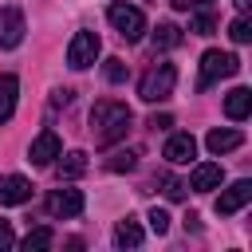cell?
<instances>
[{
	"instance_id": "obj_1",
	"label": "cell",
	"mask_w": 252,
	"mask_h": 252,
	"mask_svg": "<svg viewBox=\"0 0 252 252\" xmlns=\"http://www.w3.org/2000/svg\"><path fill=\"white\" fill-rule=\"evenodd\" d=\"M130 106L126 102H114V98H98L91 106V130H94V142L98 146H114L118 138H126L130 130Z\"/></svg>"
},
{
	"instance_id": "obj_2",
	"label": "cell",
	"mask_w": 252,
	"mask_h": 252,
	"mask_svg": "<svg viewBox=\"0 0 252 252\" xmlns=\"http://www.w3.org/2000/svg\"><path fill=\"white\" fill-rule=\"evenodd\" d=\"M173 83H177V67L173 63H154L138 83V98L142 102H165L173 94Z\"/></svg>"
},
{
	"instance_id": "obj_3",
	"label": "cell",
	"mask_w": 252,
	"mask_h": 252,
	"mask_svg": "<svg viewBox=\"0 0 252 252\" xmlns=\"http://www.w3.org/2000/svg\"><path fill=\"white\" fill-rule=\"evenodd\" d=\"M106 20H110V28L126 39V43H138L142 35H146V16H142V8H134V4H110L106 8Z\"/></svg>"
},
{
	"instance_id": "obj_4",
	"label": "cell",
	"mask_w": 252,
	"mask_h": 252,
	"mask_svg": "<svg viewBox=\"0 0 252 252\" xmlns=\"http://www.w3.org/2000/svg\"><path fill=\"white\" fill-rule=\"evenodd\" d=\"M236 71H240V59H236L232 51L209 47V51L201 55V79H197V87L205 91V87H213V83H220V79H228V75H236Z\"/></svg>"
},
{
	"instance_id": "obj_5",
	"label": "cell",
	"mask_w": 252,
	"mask_h": 252,
	"mask_svg": "<svg viewBox=\"0 0 252 252\" xmlns=\"http://www.w3.org/2000/svg\"><path fill=\"white\" fill-rule=\"evenodd\" d=\"M98 51H102V43H98L94 32H75L71 43H67V63H71L75 71H87V67L98 59Z\"/></svg>"
},
{
	"instance_id": "obj_6",
	"label": "cell",
	"mask_w": 252,
	"mask_h": 252,
	"mask_svg": "<svg viewBox=\"0 0 252 252\" xmlns=\"http://www.w3.org/2000/svg\"><path fill=\"white\" fill-rule=\"evenodd\" d=\"M248 201H252V181L240 177V181H232L228 189H220V197H217V213H220V217H232V213H240Z\"/></svg>"
},
{
	"instance_id": "obj_7",
	"label": "cell",
	"mask_w": 252,
	"mask_h": 252,
	"mask_svg": "<svg viewBox=\"0 0 252 252\" xmlns=\"http://www.w3.org/2000/svg\"><path fill=\"white\" fill-rule=\"evenodd\" d=\"M24 12L20 8H0V51H12L24 43Z\"/></svg>"
},
{
	"instance_id": "obj_8",
	"label": "cell",
	"mask_w": 252,
	"mask_h": 252,
	"mask_svg": "<svg viewBox=\"0 0 252 252\" xmlns=\"http://www.w3.org/2000/svg\"><path fill=\"white\" fill-rule=\"evenodd\" d=\"M47 213H51L55 220L79 217V213H83V193H79V189H51V193H47Z\"/></svg>"
},
{
	"instance_id": "obj_9",
	"label": "cell",
	"mask_w": 252,
	"mask_h": 252,
	"mask_svg": "<svg viewBox=\"0 0 252 252\" xmlns=\"http://www.w3.org/2000/svg\"><path fill=\"white\" fill-rule=\"evenodd\" d=\"M59 154H63V146H59V134H55V130H39L35 142H32V150H28L32 165H51Z\"/></svg>"
},
{
	"instance_id": "obj_10",
	"label": "cell",
	"mask_w": 252,
	"mask_h": 252,
	"mask_svg": "<svg viewBox=\"0 0 252 252\" xmlns=\"http://www.w3.org/2000/svg\"><path fill=\"white\" fill-rule=\"evenodd\" d=\"M197 158V138L193 134H169L165 142V161L169 165H189Z\"/></svg>"
},
{
	"instance_id": "obj_11",
	"label": "cell",
	"mask_w": 252,
	"mask_h": 252,
	"mask_svg": "<svg viewBox=\"0 0 252 252\" xmlns=\"http://www.w3.org/2000/svg\"><path fill=\"white\" fill-rule=\"evenodd\" d=\"M220 181H224V169L217 161H201L189 177V189L193 193H213V189H220Z\"/></svg>"
},
{
	"instance_id": "obj_12",
	"label": "cell",
	"mask_w": 252,
	"mask_h": 252,
	"mask_svg": "<svg viewBox=\"0 0 252 252\" xmlns=\"http://www.w3.org/2000/svg\"><path fill=\"white\" fill-rule=\"evenodd\" d=\"M32 197V181L20 173H4L0 177V205H24Z\"/></svg>"
},
{
	"instance_id": "obj_13",
	"label": "cell",
	"mask_w": 252,
	"mask_h": 252,
	"mask_svg": "<svg viewBox=\"0 0 252 252\" xmlns=\"http://www.w3.org/2000/svg\"><path fill=\"white\" fill-rule=\"evenodd\" d=\"M224 114H228L232 122H244V118L252 114V91H248V87H232V91L224 94Z\"/></svg>"
},
{
	"instance_id": "obj_14",
	"label": "cell",
	"mask_w": 252,
	"mask_h": 252,
	"mask_svg": "<svg viewBox=\"0 0 252 252\" xmlns=\"http://www.w3.org/2000/svg\"><path fill=\"white\" fill-rule=\"evenodd\" d=\"M205 146H209V154H232L236 146H244V134L240 130H232V126H224V130H209V138H205Z\"/></svg>"
},
{
	"instance_id": "obj_15",
	"label": "cell",
	"mask_w": 252,
	"mask_h": 252,
	"mask_svg": "<svg viewBox=\"0 0 252 252\" xmlns=\"http://www.w3.org/2000/svg\"><path fill=\"white\" fill-rule=\"evenodd\" d=\"M59 181H75L87 173V154L83 150H71V154H59V165H55Z\"/></svg>"
},
{
	"instance_id": "obj_16",
	"label": "cell",
	"mask_w": 252,
	"mask_h": 252,
	"mask_svg": "<svg viewBox=\"0 0 252 252\" xmlns=\"http://www.w3.org/2000/svg\"><path fill=\"white\" fill-rule=\"evenodd\" d=\"M16 94H20V79L16 75H0V126L12 118V110H16Z\"/></svg>"
},
{
	"instance_id": "obj_17",
	"label": "cell",
	"mask_w": 252,
	"mask_h": 252,
	"mask_svg": "<svg viewBox=\"0 0 252 252\" xmlns=\"http://www.w3.org/2000/svg\"><path fill=\"white\" fill-rule=\"evenodd\" d=\"M138 244H142V224H138L134 217L118 220V228H114V248H138Z\"/></svg>"
},
{
	"instance_id": "obj_18",
	"label": "cell",
	"mask_w": 252,
	"mask_h": 252,
	"mask_svg": "<svg viewBox=\"0 0 252 252\" xmlns=\"http://www.w3.org/2000/svg\"><path fill=\"white\" fill-rule=\"evenodd\" d=\"M150 39H154V51H169V47L181 43V28H177V24H158Z\"/></svg>"
},
{
	"instance_id": "obj_19",
	"label": "cell",
	"mask_w": 252,
	"mask_h": 252,
	"mask_svg": "<svg viewBox=\"0 0 252 252\" xmlns=\"http://www.w3.org/2000/svg\"><path fill=\"white\" fill-rule=\"evenodd\" d=\"M189 32H193V35H213V32H217V16H213L209 8H193Z\"/></svg>"
},
{
	"instance_id": "obj_20",
	"label": "cell",
	"mask_w": 252,
	"mask_h": 252,
	"mask_svg": "<svg viewBox=\"0 0 252 252\" xmlns=\"http://www.w3.org/2000/svg\"><path fill=\"white\" fill-rule=\"evenodd\" d=\"M55 244V232L43 224V228H32L24 240H20V248H28V252H39V248H51Z\"/></svg>"
},
{
	"instance_id": "obj_21",
	"label": "cell",
	"mask_w": 252,
	"mask_h": 252,
	"mask_svg": "<svg viewBox=\"0 0 252 252\" xmlns=\"http://www.w3.org/2000/svg\"><path fill=\"white\" fill-rule=\"evenodd\" d=\"M138 165V154L134 150H114L110 158H106V169L110 173H126V169H134Z\"/></svg>"
},
{
	"instance_id": "obj_22",
	"label": "cell",
	"mask_w": 252,
	"mask_h": 252,
	"mask_svg": "<svg viewBox=\"0 0 252 252\" xmlns=\"http://www.w3.org/2000/svg\"><path fill=\"white\" fill-rule=\"evenodd\" d=\"M228 35H232V43H248V39H252V20H248V16H236V20L228 24Z\"/></svg>"
},
{
	"instance_id": "obj_23",
	"label": "cell",
	"mask_w": 252,
	"mask_h": 252,
	"mask_svg": "<svg viewBox=\"0 0 252 252\" xmlns=\"http://www.w3.org/2000/svg\"><path fill=\"white\" fill-rule=\"evenodd\" d=\"M102 75H106V83H126V63L122 59H106L102 63Z\"/></svg>"
},
{
	"instance_id": "obj_24",
	"label": "cell",
	"mask_w": 252,
	"mask_h": 252,
	"mask_svg": "<svg viewBox=\"0 0 252 252\" xmlns=\"http://www.w3.org/2000/svg\"><path fill=\"white\" fill-rule=\"evenodd\" d=\"M146 220H150V228H154L158 236H165V232H169V213H165V209H150V217H146Z\"/></svg>"
},
{
	"instance_id": "obj_25",
	"label": "cell",
	"mask_w": 252,
	"mask_h": 252,
	"mask_svg": "<svg viewBox=\"0 0 252 252\" xmlns=\"http://www.w3.org/2000/svg\"><path fill=\"white\" fill-rule=\"evenodd\" d=\"M161 193H165L169 201H181V197H185V185H181L177 177H161Z\"/></svg>"
},
{
	"instance_id": "obj_26",
	"label": "cell",
	"mask_w": 252,
	"mask_h": 252,
	"mask_svg": "<svg viewBox=\"0 0 252 252\" xmlns=\"http://www.w3.org/2000/svg\"><path fill=\"white\" fill-rule=\"evenodd\" d=\"M169 4H173L177 12H193V8H209L213 0H169Z\"/></svg>"
},
{
	"instance_id": "obj_27",
	"label": "cell",
	"mask_w": 252,
	"mask_h": 252,
	"mask_svg": "<svg viewBox=\"0 0 252 252\" xmlns=\"http://www.w3.org/2000/svg\"><path fill=\"white\" fill-rule=\"evenodd\" d=\"M146 126H150V130H169V126H173V118H169V114H150V122H146Z\"/></svg>"
},
{
	"instance_id": "obj_28",
	"label": "cell",
	"mask_w": 252,
	"mask_h": 252,
	"mask_svg": "<svg viewBox=\"0 0 252 252\" xmlns=\"http://www.w3.org/2000/svg\"><path fill=\"white\" fill-rule=\"evenodd\" d=\"M12 244H16V232L8 220H0V248H12Z\"/></svg>"
},
{
	"instance_id": "obj_29",
	"label": "cell",
	"mask_w": 252,
	"mask_h": 252,
	"mask_svg": "<svg viewBox=\"0 0 252 252\" xmlns=\"http://www.w3.org/2000/svg\"><path fill=\"white\" fill-rule=\"evenodd\" d=\"M236 8H240V16H248V8H252V0H236Z\"/></svg>"
}]
</instances>
